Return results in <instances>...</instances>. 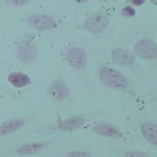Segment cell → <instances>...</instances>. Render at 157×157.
I'll list each match as a JSON object with an SVG mask.
<instances>
[{
	"mask_svg": "<svg viewBox=\"0 0 157 157\" xmlns=\"http://www.w3.org/2000/svg\"><path fill=\"white\" fill-rule=\"evenodd\" d=\"M136 14V11L133 9L132 7H130V6H127V7L123 8L122 10V15L125 16V17H134Z\"/></svg>",
	"mask_w": 157,
	"mask_h": 157,
	"instance_id": "cell-15",
	"label": "cell"
},
{
	"mask_svg": "<svg viewBox=\"0 0 157 157\" xmlns=\"http://www.w3.org/2000/svg\"><path fill=\"white\" fill-rule=\"evenodd\" d=\"M28 25L38 30H52L56 27V21L46 15H32L26 19Z\"/></svg>",
	"mask_w": 157,
	"mask_h": 157,
	"instance_id": "cell-5",
	"label": "cell"
},
{
	"mask_svg": "<svg viewBox=\"0 0 157 157\" xmlns=\"http://www.w3.org/2000/svg\"><path fill=\"white\" fill-rule=\"evenodd\" d=\"M109 23L110 20L106 15L96 13L86 17V20L84 21V26L92 33H101L108 27Z\"/></svg>",
	"mask_w": 157,
	"mask_h": 157,
	"instance_id": "cell-4",
	"label": "cell"
},
{
	"mask_svg": "<svg viewBox=\"0 0 157 157\" xmlns=\"http://www.w3.org/2000/svg\"><path fill=\"white\" fill-rule=\"evenodd\" d=\"M8 81L15 87H25L30 83V78L22 73H12L9 75Z\"/></svg>",
	"mask_w": 157,
	"mask_h": 157,
	"instance_id": "cell-13",
	"label": "cell"
},
{
	"mask_svg": "<svg viewBox=\"0 0 157 157\" xmlns=\"http://www.w3.org/2000/svg\"><path fill=\"white\" fill-rule=\"evenodd\" d=\"M125 156H149V155L143 151H129L125 153Z\"/></svg>",
	"mask_w": 157,
	"mask_h": 157,
	"instance_id": "cell-17",
	"label": "cell"
},
{
	"mask_svg": "<svg viewBox=\"0 0 157 157\" xmlns=\"http://www.w3.org/2000/svg\"><path fill=\"white\" fill-rule=\"evenodd\" d=\"M25 123V118H14L2 123L1 125V135H8L17 130L21 129Z\"/></svg>",
	"mask_w": 157,
	"mask_h": 157,
	"instance_id": "cell-11",
	"label": "cell"
},
{
	"mask_svg": "<svg viewBox=\"0 0 157 157\" xmlns=\"http://www.w3.org/2000/svg\"><path fill=\"white\" fill-rule=\"evenodd\" d=\"M100 80L107 86L117 89H125L128 87V82L125 77L116 69L104 67L100 70Z\"/></svg>",
	"mask_w": 157,
	"mask_h": 157,
	"instance_id": "cell-1",
	"label": "cell"
},
{
	"mask_svg": "<svg viewBox=\"0 0 157 157\" xmlns=\"http://www.w3.org/2000/svg\"><path fill=\"white\" fill-rule=\"evenodd\" d=\"M83 122H84L83 117L76 116V117H69L67 119H64L62 121H60L57 125V127L61 131L70 132V131L80 128L83 124Z\"/></svg>",
	"mask_w": 157,
	"mask_h": 157,
	"instance_id": "cell-10",
	"label": "cell"
},
{
	"mask_svg": "<svg viewBox=\"0 0 157 157\" xmlns=\"http://www.w3.org/2000/svg\"><path fill=\"white\" fill-rule=\"evenodd\" d=\"M131 2L134 4V5L141 6V5H143L144 2H146V0H131Z\"/></svg>",
	"mask_w": 157,
	"mask_h": 157,
	"instance_id": "cell-19",
	"label": "cell"
},
{
	"mask_svg": "<svg viewBox=\"0 0 157 157\" xmlns=\"http://www.w3.org/2000/svg\"><path fill=\"white\" fill-rule=\"evenodd\" d=\"M93 132L105 137H117L119 135V131L116 127H113L111 124L103 122L96 124L93 127Z\"/></svg>",
	"mask_w": 157,
	"mask_h": 157,
	"instance_id": "cell-12",
	"label": "cell"
},
{
	"mask_svg": "<svg viewBox=\"0 0 157 157\" xmlns=\"http://www.w3.org/2000/svg\"><path fill=\"white\" fill-rule=\"evenodd\" d=\"M48 92L51 97L56 101H62L68 97L70 90L66 82L62 80H56L51 83Z\"/></svg>",
	"mask_w": 157,
	"mask_h": 157,
	"instance_id": "cell-6",
	"label": "cell"
},
{
	"mask_svg": "<svg viewBox=\"0 0 157 157\" xmlns=\"http://www.w3.org/2000/svg\"><path fill=\"white\" fill-rule=\"evenodd\" d=\"M75 1L78 3H86V2H88L89 0H75Z\"/></svg>",
	"mask_w": 157,
	"mask_h": 157,
	"instance_id": "cell-20",
	"label": "cell"
},
{
	"mask_svg": "<svg viewBox=\"0 0 157 157\" xmlns=\"http://www.w3.org/2000/svg\"><path fill=\"white\" fill-rule=\"evenodd\" d=\"M150 2L153 3L154 5H156V6H157V0H150Z\"/></svg>",
	"mask_w": 157,
	"mask_h": 157,
	"instance_id": "cell-21",
	"label": "cell"
},
{
	"mask_svg": "<svg viewBox=\"0 0 157 157\" xmlns=\"http://www.w3.org/2000/svg\"><path fill=\"white\" fill-rule=\"evenodd\" d=\"M45 147V144L40 143V142H36V143H30L23 144L21 147L17 149V153L21 155H27V154H33V153H37L41 151L42 149Z\"/></svg>",
	"mask_w": 157,
	"mask_h": 157,
	"instance_id": "cell-14",
	"label": "cell"
},
{
	"mask_svg": "<svg viewBox=\"0 0 157 157\" xmlns=\"http://www.w3.org/2000/svg\"><path fill=\"white\" fill-rule=\"evenodd\" d=\"M135 53L141 58L152 60L157 57V45L151 39L144 38L137 42L134 47Z\"/></svg>",
	"mask_w": 157,
	"mask_h": 157,
	"instance_id": "cell-2",
	"label": "cell"
},
{
	"mask_svg": "<svg viewBox=\"0 0 157 157\" xmlns=\"http://www.w3.org/2000/svg\"><path fill=\"white\" fill-rule=\"evenodd\" d=\"M141 133L146 140L157 147V125L152 122H144L141 125Z\"/></svg>",
	"mask_w": 157,
	"mask_h": 157,
	"instance_id": "cell-9",
	"label": "cell"
},
{
	"mask_svg": "<svg viewBox=\"0 0 157 157\" xmlns=\"http://www.w3.org/2000/svg\"><path fill=\"white\" fill-rule=\"evenodd\" d=\"M65 57L67 62L75 69L82 70L87 65V57L86 52L78 47H72L68 49L65 53Z\"/></svg>",
	"mask_w": 157,
	"mask_h": 157,
	"instance_id": "cell-3",
	"label": "cell"
},
{
	"mask_svg": "<svg viewBox=\"0 0 157 157\" xmlns=\"http://www.w3.org/2000/svg\"><path fill=\"white\" fill-rule=\"evenodd\" d=\"M66 156H74V157H76V156H90V154L87 152H84V151H72V152L68 153Z\"/></svg>",
	"mask_w": 157,
	"mask_h": 157,
	"instance_id": "cell-18",
	"label": "cell"
},
{
	"mask_svg": "<svg viewBox=\"0 0 157 157\" xmlns=\"http://www.w3.org/2000/svg\"><path fill=\"white\" fill-rule=\"evenodd\" d=\"M112 59L117 64L123 66V67H130L135 63V56L131 52L126 50H114L112 52Z\"/></svg>",
	"mask_w": 157,
	"mask_h": 157,
	"instance_id": "cell-8",
	"label": "cell"
},
{
	"mask_svg": "<svg viewBox=\"0 0 157 157\" xmlns=\"http://www.w3.org/2000/svg\"><path fill=\"white\" fill-rule=\"evenodd\" d=\"M30 0H6V2L8 4L14 5V6H20V5H25L28 3Z\"/></svg>",
	"mask_w": 157,
	"mask_h": 157,
	"instance_id": "cell-16",
	"label": "cell"
},
{
	"mask_svg": "<svg viewBox=\"0 0 157 157\" xmlns=\"http://www.w3.org/2000/svg\"><path fill=\"white\" fill-rule=\"evenodd\" d=\"M38 54L37 46L31 42H22L17 47V56L23 62H31Z\"/></svg>",
	"mask_w": 157,
	"mask_h": 157,
	"instance_id": "cell-7",
	"label": "cell"
}]
</instances>
